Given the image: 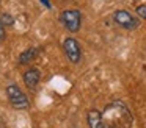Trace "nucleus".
<instances>
[{"label": "nucleus", "instance_id": "obj_1", "mask_svg": "<svg viewBox=\"0 0 146 128\" xmlns=\"http://www.w3.org/2000/svg\"><path fill=\"white\" fill-rule=\"evenodd\" d=\"M86 117L90 128H132L133 123L129 108L119 100L108 103L104 111L90 109Z\"/></svg>", "mask_w": 146, "mask_h": 128}, {"label": "nucleus", "instance_id": "obj_2", "mask_svg": "<svg viewBox=\"0 0 146 128\" xmlns=\"http://www.w3.org/2000/svg\"><path fill=\"white\" fill-rule=\"evenodd\" d=\"M60 20L64 25V28L68 31H71V33H77L80 30V27H82V14L77 9H66V11H63L60 16Z\"/></svg>", "mask_w": 146, "mask_h": 128}, {"label": "nucleus", "instance_id": "obj_3", "mask_svg": "<svg viewBox=\"0 0 146 128\" xmlns=\"http://www.w3.org/2000/svg\"><path fill=\"white\" fill-rule=\"evenodd\" d=\"M7 97L10 100V103L13 105V108H16V109H27L30 106V102L27 98V95L16 84H10L7 87Z\"/></svg>", "mask_w": 146, "mask_h": 128}, {"label": "nucleus", "instance_id": "obj_4", "mask_svg": "<svg viewBox=\"0 0 146 128\" xmlns=\"http://www.w3.org/2000/svg\"><path fill=\"white\" fill-rule=\"evenodd\" d=\"M113 19L121 28H124V30L132 31L138 27V19L133 17V16L130 14L129 11H126V9H118V11H115Z\"/></svg>", "mask_w": 146, "mask_h": 128}, {"label": "nucleus", "instance_id": "obj_5", "mask_svg": "<svg viewBox=\"0 0 146 128\" xmlns=\"http://www.w3.org/2000/svg\"><path fill=\"white\" fill-rule=\"evenodd\" d=\"M63 50L66 53L68 59L71 62H79L82 58V49H80L79 42H77L74 37H66L63 42Z\"/></svg>", "mask_w": 146, "mask_h": 128}, {"label": "nucleus", "instance_id": "obj_6", "mask_svg": "<svg viewBox=\"0 0 146 128\" xmlns=\"http://www.w3.org/2000/svg\"><path fill=\"white\" fill-rule=\"evenodd\" d=\"M24 83L29 89H35L38 86L39 80H41V74H39L38 69H29V70L24 72Z\"/></svg>", "mask_w": 146, "mask_h": 128}, {"label": "nucleus", "instance_id": "obj_7", "mask_svg": "<svg viewBox=\"0 0 146 128\" xmlns=\"http://www.w3.org/2000/svg\"><path fill=\"white\" fill-rule=\"evenodd\" d=\"M36 52H38L36 49H29V50H25V52H22L19 56V64H27V62H30L36 56Z\"/></svg>", "mask_w": 146, "mask_h": 128}, {"label": "nucleus", "instance_id": "obj_8", "mask_svg": "<svg viewBox=\"0 0 146 128\" xmlns=\"http://www.w3.org/2000/svg\"><path fill=\"white\" fill-rule=\"evenodd\" d=\"M0 20H2V24H3L5 27H8V25H13V24H14V19L11 17L10 14H3Z\"/></svg>", "mask_w": 146, "mask_h": 128}, {"label": "nucleus", "instance_id": "obj_9", "mask_svg": "<svg viewBox=\"0 0 146 128\" xmlns=\"http://www.w3.org/2000/svg\"><path fill=\"white\" fill-rule=\"evenodd\" d=\"M137 14H138L140 17L146 19V5H140L138 8H137Z\"/></svg>", "mask_w": 146, "mask_h": 128}, {"label": "nucleus", "instance_id": "obj_10", "mask_svg": "<svg viewBox=\"0 0 146 128\" xmlns=\"http://www.w3.org/2000/svg\"><path fill=\"white\" fill-rule=\"evenodd\" d=\"M3 39H5V25L0 20V41H3Z\"/></svg>", "mask_w": 146, "mask_h": 128}, {"label": "nucleus", "instance_id": "obj_11", "mask_svg": "<svg viewBox=\"0 0 146 128\" xmlns=\"http://www.w3.org/2000/svg\"><path fill=\"white\" fill-rule=\"evenodd\" d=\"M42 3H44L46 6H47V8H50V3H49V0H41Z\"/></svg>", "mask_w": 146, "mask_h": 128}, {"label": "nucleus", "instance_id": "obj_12", "mask_svg": "<svg viewBox=\"0 0 146 128\" xmlns=\"http://www.w3.org/2000/svg\"><path fill=\"white\" fill-rule=\"evenodd\" d=\"M0 2H2V0H0Z\"/></svg>", "mask_w": 146, "mask_h": 128}]
</instances>
